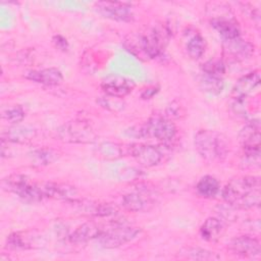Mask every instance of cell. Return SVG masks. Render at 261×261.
<instances>
[{"instance_id": "19", "label": "cell", "mask_w": 261, "mask_h": 261, "mask_svg": "<svg viewBox=\"0 0 261 261\" xmlns=\"http://www.w3.org/2000/svg\"><path fill=\"white\" fill-rule=\"evenodd\" d=\"M254 47L249 42L243 41L240 38L234 40L225 41L224 52L236 60H244L252 55Z\"/></svg>"}, {"instance_id": "27", "label": "cell", "mask_w": 261, "mask_h": 261, "mask_svg": "<svg viewBox=\"0 0 261 261\" xmlns=\"http://www.w3.org/2000/svg\"><path fill=\"white\" fill-rule=\"evenodd\" d=\"M186 48H187V52L191 58L199 59L200 57H202V55L204 54L205 49H206L205 39L199 34L194 35L187 42Z\"/></svg>"}, {"instance_id": "16", "label": "cell", "mask_w": 261, "mask_h": 261, "mask_svg": "<svg viewBox=\"0 0 261 261\" xmlns=\"http://www.w3.org/2000/svg\"><path fill=\"white\" fill-rule=\"evenodd\" d=\"M24 77L45 86H57L63 81L62 72L55 67L30 70L24 74Z\"/></svg>"}, {"instance_id": "1", "label": "cell", "mask_w": 261, "mask_h": 261, "mask_svg": "<svg viewBox=\"0 0 261 261\" xmlns=\"http://www.w3.org/2000/svg\"><path fill=\"white\" fill-rule=\"evenodd\" d=\"M260 189L259 176H238L225 185L221 195L229 206L237 209H250L259 206Z\"/></svg>"}, {"instance_id": "12", "label": "cell", "mask_w": 261, "mask_h": 261, "mask_svg": "<svg viewBox=\"0 0 261 261\" xmlns=\"http://www.w3.org/2000/svg\"><path fill=\"white\" fill-rule=\"evenodd\" d=\"M134 86V82L127 77L111 75L102 82L101 89L107 96L119 99L128 95L133 91Z\"/></svg>"}, {"instance_id": "10", "label": "cell", "mask_w": 261, "mask_h": 261, "mask_svg": "<svg viewBox=\"0 0 261 261\" xmlns=\"http://www.w3.org/2000/svg\"><path fill=\"white\" fill-rule=\"evenodd\" d=\"M96 8L104 17L117 21H130L134 19L132 6L122 2L101 1L96 3Z\"/></svg>"}, {"instance_id": "4", "label": "cell", "mask_w": 261, "mask_h": 261, "mask_svg": "<svg viewBox=\"0 0 261 261\" xmlns=\"http://www.w3.org/2000/svg\"><path fill=\"white\" fill-rule=\"evenodd\" d=\"M140 138H151L157 142L167 145L170 144L176 136V127L173 122L162 116H153L136 130Z\"/></svg>"}, {"instance_id": "24", "label": "cell", "mask_w": 261, "mask_h": 261, "mask_svg": "<svg viewBox=\"0 0 261 261\" xmlns=\"http://www.w3.org/2000/svg\"><path fill=\"white\" fill-rule=\"evenodd\" d=\"M219 181L212 175L203 176L197 184L196 190L203 198H214L219 192Z\"/></svg>"}, {"instance_id": "8", "label": "cell", "mask_w": 261, "mask_h": 261, "mask_svg": "<svg viewBox=\"0 0 261 261\" xmlns=\"http://www.w3.org/2000/svg\"><path fill=\"white\" fill-rule=\"evenodd\" d=\"M140 231L141 229L138 227L117 225L112 228L103 230V232L97 240L103 248L112 249L132 242L138 237Z\"/></svg>"}, {"instance_id": "14", "label": "cell", "mask_w": 261, "mask_h": 261, "mask_svg": "<svg viewBox=\"0 0 261 261\" xmlns=\"http://www.w3.org/2000/svg\"><path fill=\"white\" fill-rule=\"evenodd\" d=\"M260 84V73L258 70L242 76L236 84L231 92L232 101L245 100Z\"/></svg>"}, {"instance_id": "25", "label": "cell", "mask_w": 261, "mask_h": 261, "mask_svg": "<svg viewBox=\"0 0 261 261\" xmlns=\"http://www.w3.org/2000/svg\"><path fill=\"white\" fill-rule=\"evenodd\" d=\"M199 84L201 89L209 94L212 95H217L219 94L224 87L223 79L222 76H217V75H212L208 73L202 72V75L200 76Z\"/></svg>"}, {"instance_id": "21", "label": "cell", "mask_w": 261, "mask_h": 261, "mask_svg": "<svg viewBox=\"0 0 261 261\" xmlns=\"http://www.w3.org/2000/svg\"><path fill=\"white\" fill-rule=\"evenodd\" d=\"M122 205L125 209L134 212L146 210L151 205L150 197L141 192H133L126 194L122 198Z\"/></svg>"}, {"instance_id": "5", "label": "cell", "mask_w": 261, "mask_h": 261, "mask_svg": "<svg viewBox=\"0 0 261 261\" xmlns=\"http://www.w3.org/2000/svg\"><path fill=\"white\" fill-rule=\"evenodd\" d=\"M1 188L6 192H10L27 202H38L44 199L39 187V182L35 184L25 175L13 173L7 175L1 180Z\"/></svg>"}, {"instance_id": "33", "label": "cell", "mask_w": 261, "mask_h": 261, "mask_svg": "<svg viewBox=\"0 0 261 261\" xmlns=\"http://www.w3.org/2000/svg\"><path fill=\"white\" fill-rule=\"evenodd\" d=\"M157 89L156 88H152V89H146V91L142 94V97L144 98V99H149V98H151L154 94H156L157 93Z\"/></svg>"}, {"instance_id": "9", "label": "cell", "mask_w": 261, "mask_h": 261, "mask_svg": "<svg viewBox=\"0 0 261 261\" xmlns=\"http://www.w3.org/2000/svg\"><path fill=\"white\" fill-rule=\"evenodd\" d=\"M126 153L145 167L157 165L162 160L163 156L162 152L157 147L147 144H132L126 148Z\"/></svg>"}, {"instance_id": "30", "label": "cell", "mask_w": 261, "mask_h": 261, "mask_svg": "<svg viewBox=\"0 0 261 261\" xmlns=\"http://www.w3.org/2000/svg\"><path fill=\"white\" fill-rule=\"evenodd\" d=\"M100 153L106 158H117L122 155V147L118 144L104 143L100 145Z\"/></svg>"}, {"instance_id": "26", "label": "cell", "mask_w": 261, "mask_h": 261, "mask_svg": "<svg viewBox=\"0 0 261 261\" xmlns=\"http://www.w3.org/2000/svg\"><path fill=\"white\" fill-rule=\"evenodd\" d=\"M83 210L90 215L99 216V217H107L111 215H115L118 211V208L115 205L110 203H97L90 202L88 204L83 205Z\"/></svg>"}, {"instance_id": "23", "label": "cell", "mask_w": 261, "mask_h": 261, "mask_svg": "<svg viewBox=\"0 0 261 261\" xmlns=\"http://www.w3.org/2000/svg\"><path fill=\"white\" fill-rule=\"evenodd\" d=\"M36 237L29 232H13L8 236L6 244L11 249H31L36 245Z\"/></svg>"}, {"instance_id": "17", "label": "cell", "mask_w": 261, "mask_h": 261, "mask_svg": "<svg viewBox=\"0 0 261 261\" xmlns=\"http://www.w3.org/2000/svg\"><path fill=\"white\" fill-rule=\"evenodd\" d=\"M103 228L96 222H86L80 225L68 238L69 242L74 245L85 244L92 240L98 239L103 232Z\"/></svg>"}, {"instance_id": "22", "label": "cell", "mask_w": 261, "mask_h": 261, "mask_svg": "<svg viewBox=\"0 0 261 261\" xmlns=\"http://www.w3.org/2000/svg\"><path fill=\"white\" fill-rule=\"evenodd\" d=\"M222 229L221 220L216 217H208L200 227V236L207 242H214L220 238Z\"/></svg>"}, {"instance_id": "3", "label": "cell", "mask_w": 261, "mask_h": 261, "mask_svg": "<svg viewBox=\"0 0 261 261\" xmlns=\"http://www.w3.org/2000/svg\"><path fill=\"white\" fill-rule=\"evenodd\" d=\"M166 33L161 29H149L143 34L132 36L127 40V50L133 53L139 52L147 58L157 57L164 47V42L167 40Z\"/></svg>"}, {"instance_id": "2", "label": "cell", "mask_w": 261, "mask_h": 261, "mask_svg": "<svg viewBox=\"0 0 261 261\" xmlns=\"http://www.w3.org/2000/svg\"><path fill=\"white\" fill-rule=\"evenodd\" d=\"M195 148L199 155L208 162L222 161L228 152L225 138L211 129H201L195 135Z\"/></svg>"}, {"instance_id": "29", "label": "cell", "mask_w": 261, "mask_h": 261, "mask_svg": "<svg viewBox=\"0 0 261 261\" xmlns=\"http://www.w3.org/2000/svg\"><path fill=\"white\" fill-rule=\"evenodd\" d=\"M202 71L204 73L212 74V75H217V76H222L225 72V66L224 63L221 60L217 59H211L205 62L202 66Z\"/></svg>"}, {"instance_id": "32", "label": "cell", "mask_w": 261, "mask_h": 261, "mask_svg": "<svg viewBox=\"0 0 261 261\" xmlns=\"http://www.w3.org/2000/svg\"><path fill=\"white\" fill-rule=\"evenodd\" d=\"M53 43H54L55 47L60 49L61 51H66L68 49V43H67L66 39L60 35L53 37Z\"/></svg>"}, {"instance_id": "6", "label": "cell", "mask_w": 261, "mask_h": 261, "mask_svg": "<svg viewBox=\"0 0 261 261\" xmlns=\"http://www.w3.org/2000/svg\"><path fill=\"white\" fill-rule=\"evenodd\" d=\"M56 136L60 141L71 144H89L96 140V134L92 126L81 119L65 122L57 128Z\"/></svg>"}, {"instance_id": "13", "label": "cell", "mask_w": 261, "mask_h": 261, "mask_svg": "<svg viewBox=\"0 0 261 261\" xmlns=\"http://www.w3.org/2000/svg\"><path fill=\"white\" fill-rule=\"evenodd\" d=\"M229 249L237 255L243 257H258L261 253L260 242L251 236H240L231 240Z\"/></svg>"}, {"instance_id": "31", "label": "cell", "mask_w": 261, "mask_h": 261, "mask_svg": "<svg viewBox=\"0 0 261 261\" xmlns=\"http://www.w3.org/2000/svg\"><path fill=\"white\" fill-rule=\"evenodd\" d=\"M187 256L193 259H200V260H214L219 258L218 256L215 255V253L204 250V249H199V248L188 249Z\"/></svg>"}, {"instance_id": "15", "label": "cell", "mask_w": 261, "mask_h": 261, "mask_svg": "<svg viewBox=\"0 0 261 261\" xmlns=\"http://www.w3.org/2000/svg\"><path fill=\"white\" fill-rule=\"evenodd\" d=\"M37 136L36 128L32 126L12 125L1 134V141L14 144H23L32 141Z\"/></svg>"}, {"instance_id": "28", "label": "cell", "mask_w": 261, "mask_h": 261, "mask_svg": "<svg viewBox=\"0 0 261 261\" xmlns=\"http://www.w3.org/2000/svg\"><path fill=\"white\" fill-rule=\"evenodd\" d=\"M2 118L10 124H17L24 118V110L19 105L8 107L2 112Z\"/></svg>"}, {"instance_id": "7", "label": "cell", "mask_w": 261, "mask_h": 261, "mask_svg": "<svg viewBox=\"0 0 261 261\" xmlns=\"http://www.w3.org/2000/svg\"><path fill=\"white\" fill-rule=\"evenodd\" d=\"M240 142L244 149L245 162L247 164L260 163V123L258 120L249 122L240 133Z\"/></svg>"}, {"instance_id": "11", "label": "cell", "mask_w": 261, "mask_h": 261, "mask_svg": "<svg viewBox=\"0 0 261 261\" xmlns=\"http://www.w3.org/2000/svg\"><path fill=\"white\" fill-rule=\"evenodd\" d=\"M40 190L44 198L55 200H65L75 202L77 198V191L75 187L64 182H39Z\"/></svg>"}, {"instance_id": "20", "label": "cell", "mask_w": 261, "mask_h": 261, "mask_svg": "<svg viewBox=\"0 0 261 261\" xmlns=\"http://www.w3.org/2000/svg\"><path fill=\"white\" fill-rule=\"evenodd\" d=\"M28 156L33 165L44 166L57 161L60 157V153L51 148H39L29 152Z\"/></svg>"}, {"instance_id": "18", "label": "cell", "mask_w": 261, "mask_h": 261, "mask_svg": "<svg viewBox=\"0 0 261 261\" xmlns=\"http://www.w3.org/2000/svg\"><path fill=\"white\" fill-rule=\"evenodd\" d=\"M210 22L212 28L223 38L224 41H230L240 38L241 30L234 19L220 16L212 18Z\"/></svg>"}]
</instances>
